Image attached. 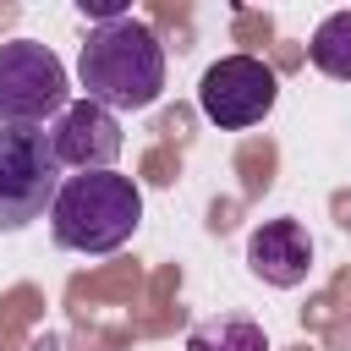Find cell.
Returning a JSON list of instances; mask_svg holds the SVG:
<instances>
[{
  "instance_id": "obj_10",
  "label": "cell",
  "mask_w": 351,
  "mask_h": 351,
  "mask_svg": "<svg viewBox=\"0 0 351 351\" xmlns=\"http://www.w3.org/2000/svg\"><path fill=\"white\" fill-rule=\"evenodd\" d=\"M77 11H82V16H88L93 27H104V22H121V16H132V11H126V0H82Z\"/></svg>"
},
{
  "instance_id": "obj_8",
  "label": "cell",
  "mask_w": 351,
  "mask_h": 351,
  "mask_svg": "<svg viewBox=\"0 0 351 351\" xmlns=\"http://www.w3.org/2000/svg\"><path fill=\"white\" fill-rule=\"evenodd\" d=\"M186 351H269V335H263V324H252L241 313H219L186 335Z\"/></svg>"
},
{
  "instance_id": "obj_5",
  "label": "cell",
  "mask_w": 351,
  "mask_h": 351,
  "mask_svg": "<svg viewBox=\"0 0 351 351\" xmlns=\"http://www.w3.org/2000/svg\"><path fill=\"white\" fill-rule=\"evenodd\" d=\"M280 99V77L269 60L258 55H225L203 71L197 82V110L219 126V132H241V126H258Z\"/></svg>"
},
{
  "instance_id": "obj_6",
  "label": "cell",
  "mask_w": 351,
  "mask_h": 351,
  "mask_svg": "<svg viewBox=\"0 0 351 351\" xmlns=\"http://www.w3.org/2000/svg\"><path fill=\"white\" fill-rule=\"evenodd\" d=\"M121 121L104 110V104H93V99H77V104H66L60 115H55V126H49V148H55V159H60V170H110L115 159H121Z\"/></svg>"
},
{
  "instance_id": "obj_3",
  "label": "cell",
  "mask_w": 351,
  "mask_h": 351,
  "mask_svg": "<svg viewBox=\"0 0 351 351\" xmlns=\"http://www.w3.org/2000/svg\"><path fill=\"white\" fill-rule=\"evenodd\" d=\"M60 159L44 126H0V230H27L55 208Z\"/></svg>"
},
{
  "instance_id": "obj_9",
  "label": "cell",
  "mask_w": 351,
  "mask_h": 351,
  "mask_svg": "<svg viewBox=\"0 0 351 351\" xmlns=\"http://www.w3.org/2000/svg\"><path fill=\"white\" fill-rule=\"evenodd\" d=\"M307 55H313V66H318L324 77L351 82V11L324 16L318 33H313V44H307Z\"/></svg>"
},
{
  "instance_id": "obj_7",
  "label": "cell",
  "mask_w": 351,
  "mask_h": 351,
  "mask_svg": "<svg viewBox=\"0 0 351 351\" xmlns=\"http://www.w3.org/2000/svg\"><path fill=\"white\" fill-rule=\"evenodd\" d=\"M247 263L263 285L274 291H291L307 280L313 269V236L296 225V219H263L252 236H247Z\"/></svg>"
},
{
  "instance_id": "obj_1",
  "label": "cell",
  "mask_w": 351,
  "mask_h": 351,
  "mask_svg": "<svg viewBox=\"0 0 351 351\" xmlns=\"http://www.w3.org/2000/svg\"><path fill=\"white\" fill-rule=\"evenodd\" d=\"M77 82H82V99L104 104L110 115L148 110L165 93V44H159V33L137 16L93 27L82 55H77Z\"/></svg>"
},
{
  "instance_id": "obj_4",
  "label": "cell",
  "mask_w": 351,
  "mask_h": 351,
  "mask_svg": "<svg viewBox=\"0 0 351 351\" xmlns=\"http://www.w3.org/2000/svg\"><path fill=\"white\" fill-rule=\"evenodd\" d=\"M66 110V66L38 38L0 44V126H44Z\"/></svg>"
},
{
  "instance_id": "obj_2",
  "label": "cell",
  "mask_w": 351,
  "mask_h": 351,
  "mask_svg": "<svg viewBox=\"0 0 351 351\" xmlns=\"http://www.w3.org/2000/svg\"><path fill=\"white\" fill-rule=\"evenodd\" d=\"M137 225H143V192H137L132 176H115V170L66 176L60 192H55V208H49L55 247L88 252V258L126 247L137 236Z\"/></svg>"
}]
</instances>
